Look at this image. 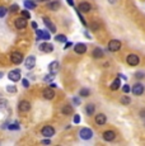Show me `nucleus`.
<instances>
[{
    "label": "nucleus",
    "instance_id": "f257e3e1",
    "mask_svg": "<svg viewBox=\"0 0 145 146\" xmlns=\"http://www.w3.org/2000/svg\"><path fill=\"white\" fill-rule=\"evenodd\" d=\"M126 62L129 64L130 66H136V65H139V62H140V58H139V56L135 55V53H130V55H127V57H126Z\"/></svg>",
    "mask_w": 145,
    "mask_h": 146
},
{
    "label": "nucleus",
    "instance_id": "f03ea898",
    "mask_svg": "<svg viewBox=\"0 0 145 146\" xmlns=\"http://www.w3.org/2000/svg\"><path fill=\"white\" fill-rule=\"evenodd\" d=\"M79 136H80V139H83V140H89V139H92V136H93V131H92L90 128L84 127L79 131Z\"/></svg>",
    "mask_w": 145,
    "mask_h": 146
},
{
    "label": "nucleus",
    "instance_id": "7ed1b4c3",
    "mask_svg": "<svg viewBox=\"0 0 145 146\" xmlns=\"http://www.w3.org/2000/svg\"><path fill=\"white\" fill-rule=\"evenodd\" d=\"M120 48H121V42L118 40L110 41V43H108V50H110L111 52H117Z\"/></svg>",
    "mask_w": 145,
    "mask_h": 146
},
{
    "label": "nucleus",
    "instance_id": "20e7f679",
    "mask_svg": "<svg viewBox=\"0 0 145 146\" xmlns=\"http://www.w3.org/2000/svg\"><path fill=\"white\" fill-rule=\"evenodd\" d=\"M8 78H9L10 81H19L21 80V70L15 69V70H12V71L8 74Z\"/></svg>",
    "mask_w": 145,
    "mask_h": 146
},
{
    "label": "nucleus",
    "instance_id": "39448f33",
    "mask_svg": "<svg viewBox=\"0 0 145 146\" xmlns=\"http://www.w3.org/2000/svg\"><path fill=\"white\" fill-rule=\"evenodd\" d=\"M36 35H37V38L38 40H45V41H49L50 38H51V36H50V32L49 31H42V29H36Z\"/></svg>",
    "mask_w": 145,
    "mask_h": 146
},
{
    "label": "nucleus",
    "instance_id": "423d86ee",
    "mask_svg": "<svg viewBox=\"0 0 145 146\" xmlns=\"http://www.w3.org/2000/svg\"><path fill=\"white\" fill-rule=\"evenodd\" d=\"M14 26L17 29H24L27 27V19L21 17V18H17L14 21Z\"/></svg>",
    "mask_w": 145,
    "mask_h": 146
},
{
    "label": "nucleus",
    "instance_id": "0eeeda50",
    "mask_svg": "<svg viewBox=\"0 0 145 146\" xmlns=\"http://www.w3.org/2000/svg\"><path fill=\"white\" fill-rule=\"evenodd\" d=\"M54 135H55V128L52 127V126H45L42 128V136L50 139V137H52Z\"/></svg>",
    "mask_w": 145,
    "mask_h": 146
},
{
    "label": "nucleus",
    "instance_id": "6e6552de",
    "mask_svg": "<svg viewBox=\"0 0 145 146\" xmlns=\"http://www.w3.org/2000/svg\"><path fill=\"white\" fill-rule=\"evenodd\" d=\"M131 92H132V94L134 95H141L144 93V85L143 84H140V83H138V84H135V85L131 88Z\"/></svg>",
    "mask_w": 145,
    "mask_h": 146
},
{
    "label": "nucleus",
    "instance_id": "1a4fd4ad",
    "mask_svg": "<svg viewBox=\"0 0 145 146\" xmlns=\"http://www.w3.org/2000/svg\"><path fill=\"white\" fill-rule=\"evenodd\" d=\"M36 65V57L35 56H28V57L26 58V61H24V66H26V69L28 70H32L33 67Z\"/></svg>",
    "mask_w": 145,
    "mask_h": 146
},
{
    "label": "nucleus",
    "instance_id": "9d476101",
    "mask_svg": "<svg viewBox=\"0 0 145 146\" xmlns=\"http://www.w3.org/2000/svg\"><path fill=\"white\" fill-rule=\"evenodd\" d=\"M23 55H22L21 52H13L12 55H10V60H12L13 64H21L22 61H23Z\"/></svg>",
    "mask_w": 145,
    "mask_h": 146
},
{
    "label": "nucleus",
    "instance_id": "9b49d317",
    "mask_svg": "<svg viewBox=\"0 0 145 146\" xmlns=\"http://www.w3.org/2000/svg\"><path fill=\"white\" fill-rule=\"evenodd\" d=\"M40 51L50 53V52L54 51V46H52L51 43H49V42H42V43L40 44Z\"/></svg>",
    "mask_w": 145,
    "mask_h": 146
},
{
    "label": "nucleus",
    "instance_id": "f8f14e48",
    "mask_svg": "<svg viewBox=\"0 0 145 146\" xmlns=\"http://www.w3.org/2000/svg\"><path fill=\"white\" fill-rule=\"evenodd\" d=\"M74 51L78 55H83V53L87 52V44L85 43H76L74 46Z\"/></svg>",
    "mask_w": 145,
    "mask_h": 146
},
{
    "label": "nucleus",
    "instance_id": "ddd939ff",
    "mask_svg": "<svg viewBox=\"0 0 145 146\" xmlns=\"http://www.w3.org/2000/svg\"><path fill=\"white\" fill-rule=\"evenodd\" d=\"M42 95H43L45 99H47V100L54 99V98H55V92H54V89H52V88H46L42 92Z\"/></svg>",
    "mask_w": 145,
    "mask_h": 146
},
{
    "label": "nucleus",
    "instance_id": "4468645a",
    "mask_svg": "<svg viewBox=\"0 0 145 146\" xmlns=\"http://www.w3.org/2000/svg\"><path fill=\"white\" fill-rule=\"evenodd\" d=\"M18 109L21 112H28L31 109V103L28 100H21L18 104Z\"/></svg>",
    "mask_w": 145,
    "mask_h": 146
},
{
    "label": "nucleus",
    "instance_id": "2eb2a0df",
    "mask_svg": "<svg viewBox=\"0 0 145 146\" xmlns=\"http://www.w3.org/2000/svg\"><path fill=\"white\" fill-rule=\"evenodd\" d=\"M90 9H92V7L88 1H82L79 4V8H78V10L80 13H88V12H90Z\"/></svg>",
    "mask_w": 145,
    "mask_h": 146
},
{
    "label": "nucleus",
    "instance_id": "dca6fc26",
    "mask_svg": "<svg viewBox=\"0 0 145 146\" xmlns=\"http://www.w3.org/2000/svg\"><path fill=\"white\" fill-rule=\"evenodd\" d=\"M59 69H60L59 61H52V62L49 65V71H50V74H52V75L56 74V72L59 71Z\"/></svg>",
    "mask_w": 145,
    "mask_h": 146
},
{
    "label": "nucleus",
    "instance_id": "f3484780",
    "mask_svg": "<svg viewBox=\"0 0 145 146\" xmlns=\"http://www.w3.org/2000/svg\"><path fill=\"white\" fill-rule=\"evenodd\" d=\"M94 119H96L97 125H99V126L106 125V122H107V117H106V114H103V113H98Z\"/></svg>",
    "mask_w": 145,
    "mask_h": 146
},
{
    "label": "nucleus",
    "instance_id": "a211bd4d",
    "mask_svg": "<svg viewBox=\"0 0 145 146\" xmlns=\"http://www.w3.org/2000/svg\"><path fill=\"white\" fill-rule=\"evenodd\" d=\"M43 23L46 24V27L50 29V32H52V33H56V27H55V24L52 23V22L50 21L49 18H46V17H45V18H43Z\"/></svg>",
    "mask_w": 145,
    "mask_h": 146
},
{
    "label": "nucleus",
    "instance_id": "6ab92c4d",
    "mask_svg": "<svg viewBox=\"0 0 145 146\" xmlns=\"http://www.w3.org/2000/svg\"><path fill=\"white\" fill-rule=\"evenodd\" d=\"M115 137H116V133L113 131H106V132H103V140H106V141H113Z\"/></svg>",
    "mask_w": 145,
    "mask_h": 146
},
{
    "label": "nucleus",
    "instance_id": "aec40b11",
    "mask_svg": "<svg viewBox=\"0 0 145 146\" xmlns=\"http://www.w3.org/2000/svg\"><path fill=\"white\" fill-rule=\"evenodd\" d=\"M92 56H93L94 58H102L103 56H104V51H103L102 48H99V47H96V48L93 50V52H92Z\"/></svg>",
    "mask_w": 145,
    "mask_h": 146
},
{
    "label": "nucleus",
    "instance_id": "412c9836",
    "mask_svg": "<svg viewBox=\"0 0 145 146\" xmlns=\"http://www.w3.org/2000/svg\"><path fill=\"white\" fill-rule=\"evenodd\" d=\"M94 112H96V106H94L93 103H88V104L85 106V113H87L88 116H93Z\"/></svg>",
    "mask_w": 145,
    "mask_h": 146
},
{
    "label": "nucleus",
    "instance_id": "4be33fe9",
    "mask_svg": "<svg viewBox=\"0 0 145 146\" xmlns=\"http://www.w3.org/2000/svg\"><path fill=\"white\" fill-rule=\"evenodd\" d=\"M72 112H74V109H72V106H64L63 108H61V113L65 114V116H70V114H72Z\"/></svg>",
    "mask_w": 145,
    "mask_h": 146
},
{
    "label": "nucleus",
    "instance_id": "5701e85b",
    "mask_svg": "<svg viewBox=\"0 0 145 146\" xmlns=\"http://www.w3.org/2000/svg\"><path fill=\"white\" fill-rule=\"evenodd\" d=\"M47 8H49L50 10H57L59 8H60V3L59 1H50L49 4H47Z\"/></svg>",
    "mask_w": 145,
    "mask_h": 146
},
{
    "label": "nucleus",
    "instance_id": "b1692460",
    "mask_svg": "<svg viewBox=\"0 0 145 146\" xmlns=\"http://www.w3.org/2000/svg\"><path fill=\"white\" fill-rule=\"evenodd\" d=\"M120 85H121V80H120V78H117V79H115L112 83H111L110 88L112 89V90H117V89L120 88Z\"/></svg>",
    "mask_w": 145,
    "mask_h": 146
},
{
    "label": "nucleus",
    "instance_id": "393cba45",
    "mask_svg": "<svg viewBox=\"0 0 145 146\" xmlns=\"http://www.w3.org/2000/svg\"><path fill=\"white\" fill-rule=\"evenodd\" d=\"M24 7L27 8V9H35L36 8V3L33 1V0H24Z\"/></svg>",
    "mask_w": 145,
    "mask_h": 146
},
{
    "label": "nucleus",
    "instance_id": "a878e982",
    "mask_svg": "<svg viewBox=\"0 0 145 146\" xmlns=\"http://www.w3.org/2000/svg\"><path fill=\"white\" fill-rule=\"evenodd\" d=\"M79 94H80V97L87 98V97H89V95H90V90H89L88 88H83V89H80Z\"/></svg>",
    "mask_w": 145,
    "mask_h": 146
},
{
    "label": "nucleus",
    "instance_id": "bb28decb",
    "mask_svg": "<svg viewBox=\"0 0 145 146\" xmlns=\"http://www.w3.org/2000/svg\"><path fill=\"white\" fill-rule=\"evenodd\" d=\"M7 13H8V8L7 7H0V18H4L5 15H7Z\"/></svg>",
    "mask_w": 145,
    "mask_h": 146
},
{
    "label": "nucleus",
    "instance_id": "cd10ccee",
    "mask_svg": "<svg viewBox=\"0 0 145 146\" xmlns=\"http://www.w3.org/2000/svg\"><path fill=\"white\" fill-rule=\"evenodd\" d=\"M130 102H131V99L129 97H127V95H124V97L121 98V103L124 106H127V104H130Z\"/></svg>",
    "mask_w": 145,
    "mask_h": 146
},
{
    "label": "nucleus",
    "instance_id": "c85d7f7f",
    "mask_svg": "<svg viewBox=\"0 0 145 146\" xmlns=\"http://www.w3.org/2000/svg\"><path fill=\"white\" fill-rule=\"evenodd\" d=\"M55 40H56L57 42H63V43H65L66 42V36H64V35H59L55 37Z\"/></svg>",
    "mask_w": 145,
    "mask_h": 146
},
{
    "label": "nucleus",
    "instance_id": "c756f323",
    "mask_svg": "<svg viewBox=\"0 0 145 146\" xmlns=\"http://www.w3.org/2000/svg\"><path fill=\"white\" fill-rule=\"evenodd\" d=\"M8 10H9V12H12V13H17V12L19 10L18 4H12V5H10V8H9Z\"/></svg>",
    "mask_w": 145,
    "mask_h": 146
},
{
    "label": "nucleus",
    "instance_id": "7c9ffc66",
    "mask_svg": "<svg viewBox=\"0 0 145 146\" xmlns=\"http://www.w3.org/2000/svg\"><path fill=\"white\" fill-rule=\"evenodd\" d=\"M8 106V100L5 98H0V108H5Z\"/></svg>",
    "mask_w": 145,
    "mask_h": 146
},
{
    "label": "nucleus",
    "instance_id": "2f4dec72",
    "mask_svg": "<svg viewBox=\"0 0 145 146\" xmlns=\"http://www.w3.org/2000/svg\"><path fill=\"white\" fill-rule=\"evenodd\" d=\"M7 92H9V93H17L15 85H8L7 86Z\"/></svg>",
    "mask_w": 145,
    "mask_h": 146
},
{
    "label": "nucleus",
    "instance_id": "473e14b6",
    "mask_svg": "<svg viewBox=\"0 0 145 146\" xmlns=\"http://www.w3.org/2000/svg\"><path fill=\"white\" fill-rule=\"evenodd\" d=\"M8 128H9V130H19L21 127H19V125L15 122V123H10V125L8 126Z\"/></svg>",
    "mask_w": 145,
    "mask_h": 146
},
{
    "label": "nucleus",
    "instance_id": "72a5a7b5",
    "mask_svg": "<svg viewBox=\"0 0 145 146\" xmlns=\"http://www.w3.org/2000/svg\"><path fill=\"white\" fill-rule=\"evenodd\" d=\"M135 78H136V79H144V78H145V74H144L143 71H138V72L135 74Z\"/></svg>",
    "mask_w": 145,
    "mask_h": 146
},
{
    "label": "nucleus",
    "instance_id": "f704fd0d",
    "mask_svg": "<svg viewBox=\"0 0 145 146\" xmlns=\"http://www.w3.org/2000/svg\"><path fill=\"white\" fill-rule=\"evenodd\" d=\"M54 78H55V75L49 74V75H46V76L43 78V80H45V81H52V80H54Z\"/></svg>",
    "mask_w": 145,
    "mask_h": 146
},
{
    "label": "nucleus",
    "instance_id": "c9c22d12",
    "mask_svg": "<svg viewBox=\"0 0 145 146\" xmlns=\"http://www.w3.org/2000/svg\"><path fill=\"white\" fill-rule=\"evenodd\" d=\"M22 17L26 19H29L31 18V14L28 13V10H22Z\"/></svg>",
    "mask_w": 145,
    "mask_h": 146
},
{
    "label": "nucleus",
    "instance_id": "e433bc0d",
    "mask_svg": "<svg viewBox=\"0 0 145 146\" xmlns=\"http://www.w3.org/2000/svg\"><path fill=\"white\" fill-rule=\"evenodd\" d=\"M122 90H124V93H126V94H127V93H129V92L131 90V89H130V86H129V85H126V84H125V85L122 86Z\"/></svg>",
    "mask_w": 145,
    "mask_h": 146
},
{
    "label": "nucleus",
    "instance_id": "4c0bfd02",
    "mask_svg": "<svg viewBox=\"0 0 145 146\" xmlns=\"http://www.w3.org/2000/svg\"><path fill=\"white\" fill-rule=\"evenodd\" d=\"M22 84H23L24 88H28V86H29V81L27 79H22Z\"/></svg>",
    "mask_w": 145,
    "mask_h": 146
},
{
    "label": "nucleus",
    "instance_id": "58836bf2",
    "mask_svg": "<svg viewBox=\"0 0 145 146\" xmlns=\"http://www.w3.org/2000/svg\"><path fill=\"white\" fill-rule=\"evenodd\" d=\"M90 28H92V31H97V29L99 28V24H98V23H92Z\"/></svg>",
    "mask_w": 145,
    "mask_h": 146
},
{
    "label": "nucleus",
    "instance_id": "ea45409f",
    "mask_svg": "<svg viewBox=\"0 0 145 146\" xmlns=\"http://www.w3.org/2000/svg\"><path fill=\"white\" fill-rule=\"evenodd\" d=\"M79 122H80L79 114H75V116H74V123H79Z\"/></svg>",
    "mask_w": 145,
    "mask_h": 146
},
{
    "label": "nucleus",
    "instance_id": "a19ab883",
    "mask_svg": "<svg viewBox=\"0 0 145 146\" xmlns=\"http://www.w3.org/2000/svg\"><path fill=\"white\" fill-rule=\"evenodd\" d=\"M72 102H74V104H75V106H79V104H80L79 98H74V99H72Z\"/></svg>",
    "mask_w": 145,
    "mask_h": 146
},
{
    "label": "nucleus",
    "instance_id": "79ce46f5",
    "mask_svg": "<svg viewBox=\"0 0 145 146\" xmlns=\"http://www.w3.org/2000/svg\"><path fill=\"white\" fill-rule=\"evenodd\" d=\"M71 46H72L71 42H68V41L65 42V48H69V47H71Z\"/></svg>",
    "mask_w": 145,
    "mask_h": 146
},
{
    "label": "nucleus",
    "instance_id": "37998d69",
    "mask_svg": "<svg viewBox=\"0 0 145 146\" xmlns=\"http://www.w3.org/2000/svg\"><path fill=\"white\" fill-rule=\"evenodd\" d=\"M31 26H32V28H35V29H37V23H36L35 21H32V23H31Z\"/></svg>",
    "mask_w": 145,
    "mask_h": 146
},
{
    "label": "nucleus",
    "instance_id": "c03bdc74",
    "mask_svg": "<svg viewBox=\"0 0 145 146\" xmlns=\"http://www.w3.org/2000/svg\"><path fill=\"white\" fill-rule=\"evenodd\" d=\"M42 144H45V145H50V144H51V141H50V140H42Z\"/></svg>",
    "mask_w": 145,
    "mask_h": 146
},
{
    "label": "nucleus",
    "instance_id": "a18cd8bd",
    "mask_svg": "<svg viewBox=\"0 0 145 146\" xmlns=\"http://www.w3.org/2000/svg\"><path fill=\"white\" fill-rule=\"evenodd\" d=\"M118 78L120 79H124V80H127V78L125 76V75H122V74H118Z\"/></svg>",
    "mask_w": 145,
    "mask_h": 146
},
{
    "label": "nucleus",
    "instance_id": "49530a36",
    "mask_svg": "<svg viewBox=\"0 0 145 146\" xmlns=\"http://www.w3.org/2000/svg\"><path fill=\"white\" fill-rule=\"evenodd\" d=\"M66 1L69 3V5H70V7H74V0H66Z\"/></svg>",
    "mask_w": 145,
    "mask_h": 146
},
{
    "label": "nucleus",
    "instance_id": "de8ad7c7",
    "mask_svg": "<svg viewBox=\"0 0 145 146\" xmlns=\"http://www.w3.org/2000/svg\"><path fill=\"white\" fill-rule=\"evenodd\" d=\"M84 35H85V37H87V38H88V40H90V38H92V37H90V35H89V33H88V32H85V33H84Z\"/></svg>",
    "mask_w": 145,
    "mask_h": 146
},
{
    "label": "nucleus",
    "instance_id": "09e8293b",
    "mask_svg": "<svg viewBox=\"0 0 145 146\" xmlns=\"http://www.w3.org/2000/svg\"><path fill=\"white\" fill-rule=\"evenodd\" d=\"M56 84H55V83H51V84H50V88H56Z\"/></svg>",
    "mask_w": 145,
    "mask_h": 146
},
{
    "label": "nucleus",
    "instance_id": "8fccbe9b",
    "mask_svg": "<svg viewBox=\"0 0 145 146\" xmlns=\"http://www.w3.org/2000/svg\"><path fill=\"white\" fill-rule=\"evenodd\" d=\"M140 114H141V117H145V111H141Z\"/></svg>",
    "mask_w": 145,
    "mask_h": 146
},
{
    "label": "nucleus",
    "instance_id": "3c124183",
    "mask_svg": "<svg viewBox=\"0 0 145 146\" xmlns=\"http://www.w3.org/2000/svg\"><path fill=\"white\" fill-rule=\"evenodd\" d=\"M1 78H3V72L0 71V79H1Z\"/></svg>",
    "mask_w": 145,
    "mask_h": 146
}]
</instances>
